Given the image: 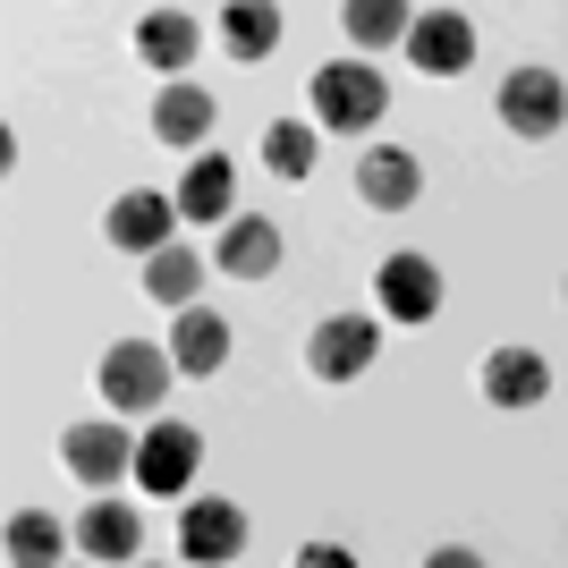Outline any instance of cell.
<instances>
[{
  "mask_svg": "<svg viewBox=\"0 0 568 568\" xmlns=\"http://www.w3.org/2000/svg\"><path fill=\"white\" fill-rule=\"evenodd\" d=\"M144 288L162 297V306H195V288H204V263L187 246H162V255H144Z\"/></svg>",
  "mask_w": 568,
  "mask_h": 568,
  "instance_id": "44dd1931",
  "label": "cell"
},
{
  "mask_svg": "<svg viewBox=\"0 0 568 568\" xmlns=\"http://www.w3.org/2000/svg\"><path fill=\"white\" fill-rule=\"evenodd\" d=\"M339 26H348V43L356 51H382V43H407V0H348L339 9Z\"/></svg>",
  "mask_w": 568,
  "mask_h": 568,
  "instance_id": "ffe728a7",
  "label": "cell"
},
{
  "mask_svg": "<svg viewBox=\"0 0 568 568\" xmlns=\"http://www.w3.org/2000/svg\"><path fill=\"white\" fill-rule=\"evenodd\" d=\"M374 297H382L390 323H433V314H442V263L433 255H390L374 272Z\"/></svg>",
  "mask_w": 568,
  "mask_h": 568,
  "instance_id": "52a82bcc",
  "label": "cell"
},
{
  "mask_svg": "<svg viewBox=\"0 0 568 568\" xmlns=\"http://www.w3.org/2000/svg\"><path fill=\"white\" fill-rule=\"evenodd\" d=\"M60 544H69V535H60L43 509H18V518H9V560H51Z\"/></svg>",
  "mask_w": 568,
  "mask_h": 568,
  "instance_id": "603a6c76",
  "label": "cell"
},
{
  "mask_svg": "<svg viewBox=\"0 0 568 568\" xmlns=\"http://www.w3.org/2000/svg\"><path fill=\"white\" fill-rule=\"evenodd\" d=\"M221 272H230V281H272V272H281V230H272V221L263 213H230L221 221Z\"/></svg>",
  "mask_w": 568,
  "mask_h": 568,
  "instance_id": "8fae6325",
  "label": "cell"
},
{
  "mask_svg": "<svg viewBox=\"0 0 568 568\" xmlns=\"http://www.w3.org/2000/svg\"><path fill=\"white\" fill-rule=\"evenodd\" d=\"M195 43H204V34H195L187 9H144V18H136V60H144V69H162V77H187Z\"/></svg>",
  "mask_w": 568,
  "mask_h": 568,
  "instance_id": "5bb4252c",
  "label": "cell"
},
{
  "mask_svg": "<svg viewBox=\"0 0 568 568\" xmlns=\"http://www.w3.org/2000/svg\"><path fill=\"white\" fill-rule=\"evenodd\" d=\"M382 111H390V85L374 77V60H332V69H314V119H323V128L365 136V128H382Z\"/></svg>",
  "mask_w": 568,
  "mask_h": 568,
  "instance_id": "7a4b0ae2",
  "label": "cell"
},
{
  "mask_svg": "<svg viewBox=\"0 0 568 568\" xmlns=\"http://www.w3.org/2000/svg\"><path fill=\"white\" fill-rule=\"evenodd\" d=\"M500 128H509V136H560L568 128V85L551 69H509L500 77Z\"/></svg>",
  "mask_w": 568,
  "mask_h": 568,
  "instance_id": "3957f363",
  "label": "cell"
},
{
  "mask_svg": "<svg viewBox=\"0 0 568 568\" xmlns=\"http://www.w3.org/2000/svg\"><path fill=\"white\" fill-rule=\"evenodd\" d=\"M246 551V509L237 500H187V518H179V560L213 568V560H237Z\"/></svg>",
  "mask_w": 568,
  "mask_h": 568,
  "instance_id": "9c48e42d",
  "label": "cell"
},
{
  "mask_svg": "<svg viewBox=\"0 0 568 568\" xmlns=\"http://www.w3.org/2000/svg\"><path fill=\"white\" fill-rule=\"evenodd\" d=\"M170 356H179V374H221L230 365V323L213 306H179V332H170Z\"/></svg>",
  "mask_w": 568,
  "mask_h": 568,
  "instance_id": "2e32d148",
  "label": "cell"
},
{
  "mask_svg": "<svg viewBox=\"0 0 568 568\" xmlns=\"http://www.w3.org/2000/svg\"><path fill=\"white\" fill-rule=\"evenodd\" d=\"M263 170H272V179H306L314 170V128L306 119H272V128H263Z\"/></svg>",
  "mask_w": 568,
  "mask_h": 568,
  "instance_id": "7402d4cb",
  "label": "cell"
},
{
  "mask_svg": "<svg viewBox=\"0 0 568 568\" xmlns=\"http://www.w3.org/2000/svg\"><path fill=\"white\" fill-rule=\"evenodd\" d=\"M407 60L425 77H467L475 69V26L458 9H425V18L407 26Z\"/></svg>",
  "mask_w": 568,
  "mask_h": 568,
  "instance_id": "30bf717a",
  "label": "cell"
},
{
  "mask_svg": "<svg viewBox=\"0 0 568 568\" xmlns=\"http://www.w3.org/2000/svg\"><path fill=\"white\" fill-rule=\"evenodd\" d=\"M484 399L493 407H544L551 399V365L535 348H493L484 356Z\"/></svg>",
  "mask_w": 568,
  "mask_h": 568,
  "instance_id": "4fadbf2b",
  "label": "cell"
},
{
  "mask_svg": "<svg viewBox=\"0 0 568 568\" xmlns=\"http://www.w3.org/2000/svg\"><path fill=\"white\" fill-rule=\"evenodd\" d=\"M230 187H237V170H230V153H195L187 162V179H179V213L187 221H230Z\"/></svg>",
  "mask_w": 568,
  "mask_h": 568,
  "instance_id": "e0dca14e",
  "label": "cell"
},
{
  "mask_svg": "<svg viewBox=\"0 0 568 568\" xmlns=\"http://www.w3.org/2000/svg\"><path fill=\"white\" fill-rule=\"evenodd\" d=\"M221 43H230V60H272L281 51V9L272 0H230L221 9Z\"/></svg>",
  "mask_w": 568,
  "mask_h": 568,
  "instance_id": "ac0fdd59",
  "label": "cell"
},
{
  "mask_svg": "<svg viewBox=\"0 0 568 568\" xmlns=\"http://www.w3.org/2000/svg\"><path fill=\"white\" fill-rule=\"evenodd\" d=\"M60 467H69L77 484H111V475H136V442H128L111 416H94V425L60 433Z\"/></svg>",
  "mask_w": 568,
  "mask_h": 568,
  "instance_id": "ba28073f",
  "label": "cell"
},
{
  "mask_svg": "<svg viewBox=\"0 0 568 568\" xmlns=\"http://www.w3.org/2000/svg\"><path fill=\"white\" fill-rule=\"evenodd\" d=\"M356 195H365L374 213H407V204L425 195V170H416V153H399V144H374V153L356 162Z\"/></svg>",
  "mask_w": 568,
  "mask_h": 568,
  "instance_id": "7c38bea8",
  "label": "cell"
},
{
  "mask_svg": "<svg viewBox=\"0 0 568 568\" xmlns=\"http://www.w3.org/2000/svg\"><path fill=\"white\" fill-rule=\"evenodd\" d=\"M382 332H374V314H323L306 339V374L314 382H356L365 365H374Z\"/></svg>",
  "mask_w": 568,
  "mask_h": 568,
  "instance_id": "5b68a950",
  "label": "cell"
},
{
  "mask_svg": "<svg viewBox=\"0 0 568 568\" xmlns=\"http://www.w3.org/2000/svg\"><path fill=\"white\" fill-rule=\"evenodd\" d=\"M170 221H187V213H179V195L128 187L111 213H102V237H111V246H128V255H162V246H170Z\"/></svg>",
  "mask_w": 568,
  "mask_h": 568,
  "instance_id": "8992f818",
  "label": "cell"
},
{
  "mask_svg": "<svg viewBox=\"0 0 568 568\" xmlns=\"http://www.w3.org/2000/svg\"><path fill=\"white\" fill-rule=\"evenodd\" d=\"M153 136L162 144H204L213 136V94L204 85H187V77H162V102H153Z\"/></svg>",
  "mask_w": 568,
  "mask_h": 568,
  "instance_id": "9a60e30c",
  "label": "cell"
},
{
  "mask_svg": "<svg viewBox=\"0 0 568 568\" xmlns=\"http://www.w3.org/2000/svg\"><path fill=\"white\" fill-rule=\"evenodd\" d=\"M195 467H204V433H195V425H144V433H136V484H144L153 500L187 493Z\"/></svg>",
  "mask_w": 568,
  "mask_h": 568,
  "instance_id": "277c9868",
  "label": "cell"
},
{
  "mask_svg": "<svg viewBox=\"0 0 568 568\" xmlns=\"http://www.w3.org/2000/svg\"><path fill=\"white\" fill-rule=\"evenodd\" d=\"M170 365H179V356H162L153 339H119V348H102V374H94L102 407H119V416H153V407L170 399Z\"/></svg>",
  "mask_w": 568,
  "mask_h": 568,
  "instance_id": "6da1fadb",
  "label": "cell"
},
{
  "mask_svg": "<svg viewBox=\"0 0 568 568\" xmlns=\"http://www.w3.org/2000/svg\"><path fill=\"white\" fill-rule=\"evenodd\" d=\"M136 544H144V526H136V509H119V500H94V509L77 518V551H94V560H136Z\"/></svg>",
  "mask_w": 568,
  "mask_h": 568,
  "instance_id": "d6986e66",
  "label": "cell"
}]
</instances>
